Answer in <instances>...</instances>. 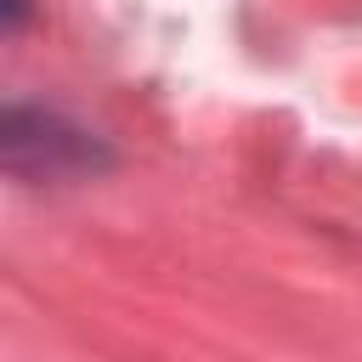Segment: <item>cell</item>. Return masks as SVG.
Instances as JSON below:
<instances>
[{"instance_id": "cell-1", "label": "cell", "mask_w": 362, "mask_h": 362, "mask_svg": "<svg viewBox=\"0 0 362 362\" xmlns=\"http://www.w3.org/2000/svg\"><path fill=\"white\" fill-rule=\"evenodd\" d=\"M0 147H6V170L11 175H34V181L40 175L57 181V175L107 170V147L90 130H79V124H68L57 113H40V107H6Z\"/></svg>"}, {"instance_id": "cell-2", "label": "cell", "mask_w": 362, "mask_h": 362, "mask_svg": "<svg viewBox=\"0 0 362 362\" xmlns=\"http://www.w3.org/2000/svg\"><path fill=\"white\" fill-rule=\"evenodd\" d=\"M23 23V0H6V28H17Z\"/></svg>"}]
</instances>
